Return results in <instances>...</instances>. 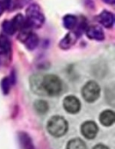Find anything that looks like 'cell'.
I'll list each match as a JSON object with an SVG mask.
<instances>
[{
  "label": "cell",
  "mask_w": 115,
  "mask_h": 149,
  "mask_svg": "<svg viewBox=\"0 0 115 149\" xmlns=\"http://www.w3.org/2000/svg\"><path fill=\"white\" fill-rule=\"evenodd\" d=\"M42 85L46 96L56 97L61 94L63 91V82L62 80L53 74H48L43 76Z\"/></svg>",
  "instance_id": "6da1fadb"
},
{
  "label": "cell",
  "mask_w": 115,
  "mask_h": 149,
  "mask_svg": "<svg viewBox=\"0 0 115 149\" xmlns=\"http://www.w3.org/2000/svg\"><path fill=\"white\" fill-rule=\"evenodd\" d=\"M68 122L61 116H53L47 123V130L50 135L55 138H60L68 132Z\"/></svg>",
  "instance_id": "7a4b0ae2"
},
{
  "label": "cell",
  "mask_w": 115,
  "mask_h": 149,
  "mask_svg": "<svg viewBox=\"0 0 115 149\" xmlns=\"http://www.w3.org/2000/svg\"><path fill=\"white\" fill-rule=\"evenodd\" d=\"M26 19L29 26L34 28H40L45 22V16L40 7L36 4L28 6L26 9Z\"/></svg>",
  "instance_id": "3957f363"
},
{
  "label": "cell",
  "mask_w": 115,
  "mask_h": 149,
  "mask_svg": "<svg viewBox=\"0 0 115 149\" xmlns=\"http://www.w3.org/2000/svg\"><path fill=\"white\" fill-rule=\"evenodd\" d=\"M82 96L87 103H93L100 97V87L95 81L87 82L82 89Z\"/></svg>",
  "instance_id": "277c9868"
},
{
  "label": "cell",
  "mask_w": 115,
  "mask_h": 149,
  "mask_svg": "<svg viewBox=\"0 0 115 149\" xmlns=\"http://www.w3.org/2000/svg\"><path fill=\"white\" fill-rule=\"evenodd\" d=\"M19 40L22 41L29 50H34L39 44L38 36L35 33L27 31L26 29L21 31L19 36Z\"/></svg>",
  "instance_id": "5b68a950"
},
{
  "label": "cell",
  "mask_w": 115,
  "mask_h": 149,
  "mask_svg": "<svg viewBox=\"0 0 115 149\" xmlns=\"http://www.w3.org/2000/svg\"><path fill=\"white\" fill-rule=\"evenodd\" d=\"M63 108L70 114H77L81 109V103L75 96H68L63 99Z\"/></svg>",
  "instance_id": "8992f818"
},
{
  "label": "cell",
  "mask_w": 115,
  "mask_h": 149,
  "mask_svg": "<svg viewBox=\"0 0 115 149\" xmlns=\"http://www.w3.org/2000/svg\"><path fill=\"white\" fill-rule=\"evenodd\" d=\"M42 79L43 76L40 74H34L30 77L29 84H30V89L31 91L39 96H46L43 85H42Z\"/></svg>",
  "instance_id": "52a82bcc"
},
{
  "label": "cell",
  "mask_w": 115,
  "mask_h": 149,
  "mask_svg": "<svg viewBox=\"0 0 115 149\" xmlns=\"http://www.w3.org/2000/svg\"><path fill=\"white\" fill-rule=\"evenodd\" d=\"M98 132V127L93 121H86L81 126V132L87 139H93L96 138Z\"/></svg>",
  "instance_id": "ba28073f"
},
{
  "label": "cell",
  "mask_w": 115,
  "mask_h": 149,
  "mask_svg": "<svg viewBox=\"0 0 115 149\" xmlns=\"http://www.w3.org/2000/svg\"><path fill=\"white\" fill-rule=\"evenodd\" d=\"M86 35L89 39L101 41L105 39V33L101 26L98 25H91L86 28Z\"/></svg>",
  "instance_id": "9c48e42d"
},
{
  "label": "cell",
  "mask_w": 115,
  "mask_h": 149,
  "mask_svg": "<svg viewBox=\"0 0 115 149\" xmlns=\"http://www.w3.org/2000/svg\"><path fill=\"white\" fill-rule=\"evenodd\" d=\"M78 38V34L76 32H70L68 34L65 35V37L60 41L59 47L63 49V50H67L69 48H70L76 42Z\"/></svg>",
  "instance_id": "30bf717a"
},
{
  "label": "cell",
  "mask_w": 115,
  "mask_h": 149,
  "mask_svg": "<svg viewBox=\"0 0 115 149\" xmlns=\"http://www.w3.org/2000/svg\"><path fill=\"white\" fill-rule=\"evenodd\" d=\"M99 23L105 28H111L114 24V16L108 11H103L98 15Z\"/></svg>",
  "instance_id": "8fae6325"
},
{
  "label": "cell",
  "mask_w": 115,
  "mask_h": 149,
  "mask_svg": "<svg viewBox=\"0 0 115 149\" xmlns=\"http://www.w3.org/2000/svg\"><path fill=\"white\" fill-rule=\"evenodd\" d=\"M115 120V114L111 110H105L103 112H101L99 116V121L100 123L105 126H110L114 123Z\"/></svg>",
  "instance_id": "7c38bea8"
},
{
  "label": "cell",
  "mask_w": 115,
  "mask_h": 149,
  "mask_svg": "<svg viewBox=\"0 0 115 149\" xmlns=\"http://www.w3.org/2000/svg\"><path fill=\"white\" fill-rule=\"evenodd\" d=\"M18 138H19V143L23 149H34L32 139L27 133L21 132L19 133Z\"/></svg>",
  "instance_id": "4fadbf2b"
},
{
  "label": "cell",
  "mask_w": 115,
  "mask_h": 149,
  "mask_svg": "<svg viewBox=\"0 0 115 149\" xmlns=\"http://www.w3.org/2000/svg\"><path fill=\"white\" fill-rule=\"evenodd\" d=\"M12 21L13 22L17 30L22 31V30H25V29H27L28 27H30L26 21V19H25L24 16L21 14H17Z\"/></svg>",
  "instance_id": "5bb4252c"
},
{
  "label": "cell",
  "mask_w": 115,
  "mask_h": 149,
  "mask_svg": "<svg viewBox=\"0 0 115 149\" xmlns=\"http://www.w3.org/2000/svg\"><path fill=\"white\" fill-rule=\"evenodd\" d=\"M11 51V42L7 36L0 35V55L7 54Z\"/></svg>",
  "instance_id": "9a60e30c"
},
{
  "label": "cell",
  "mask_w": 115,
  "mask_h": 149,
  "mask_svg": "<svg viewBox=\"0 0 115 149\" xmlns=\"http://www.w3.org/2000/svg\"><path fill=\"white\" fill-rule=\"evenodd\" d=\"M63 26L68 29V30H72L75 28V26H77V19L76 16L72 15V14H67L63 17Z\"/></svg>",
  "instance_id": "2e32d148"
},
{
  "label": "cell",
  "mask_w": 115,
  "mask_h": 149,
  "mask_svg": "<svg viewBox=\"0 0 115 149\" xmlns=\"http://www.w3.org/2000/svg\"><path fill=\"white\" fill-rule=\"evenodd\" d=\"M33 108L38 114L44 115L48 111V104L44 100H36L33 104Z\"/></svg>",
  "instance_id": "e0dca14e"
},
{
  "label": "cell",
  "mask_w": 115,
  "mask_h": 149,
  "mask_svg": "<svg viewBox=\"0 0 115 149\" xmlns=\"http://www.w3.org/2000/svg\"><path fill=\"white\" fill-rule=\"evenodd\" d=\"M66 149H87V146L81 139L75 138L69 141Z\"/></svg>",
  "instance_id": "ac0fdd59"
},
{
  "label": "cell",
  "mask_w": 115,
  "mask_h": 149,
  "mask_svg": "<svg viewBox=\"0 0 115 149\" xmlns=\"http://www.w3.org/2000/svg\"><path fill=\"white\" fill-rule=\"evenodd\" d=\"M2 28H3L4 32L9 35L14 34L15 32L17 31V29L12 20H5L2 24Z\"/></svg>",
  "instance_id": "d6986e66"
},
{
  "label": "cell",
  "mask_w": 115,
  "mask_h": 149,
  "mask_svg": "<svg viewBox=\"0 0 115 149\" xmlns=\"http://www.w3.org/2000/svg\"><path fill=\"white\" fill-rule=\"evenodd\" d=\"M13 85V82L12 79H10L9 77H5L2 79L1 81V89L4 94L7 95L10 92L11 87Z\"/></svg>",
  "instance_id": "ffe728a7"
},
{
  "label": "cell",
  "mask_w": 115,
  "mask_h": 149,
  "mask_svg": "<svg viewBox=\"0 0 115 149\" xmlns=\"http://www.w3.org/2000/svg\"><path fill=\"white\" fill-rule=\"evenodd\" d=\"M93 149H109L108 146H106L105 145H103V144H98L96 146L93 147Z\"/></svg>",
  "instance_id": "44dd1931"
},
{
  "label": "cell",
  "mask_w": 115,
  "mask_h": 149,
  "mask_svg": "<svg viewBox=\"0 0 115 149\" xmlns=\"http://www.w3.org/2000/svg\"><path fill=\"white\" fill-rule=\"evenodd\" d=\"M5 9H6V6H5V3L0 1V16H1L4 12H5Z\"/></svg>",
  "instance_id": "7402d4cb"
},
{
  "label": "cell",
  "mask_w": 115,
  "mask_h": 149,
  "mask_svg": "<svg viewBox=\"0 0 115 149\" xmlns=\"http://www.w3.org/2000/svg\"><path fill=\"white\" fill-rule=\"evenodd\" d=\"M102 1L107 5H113L115 3V0H102Z\"/></svg>",
  "instance_id": "603a6c76"
}]
</instances>
